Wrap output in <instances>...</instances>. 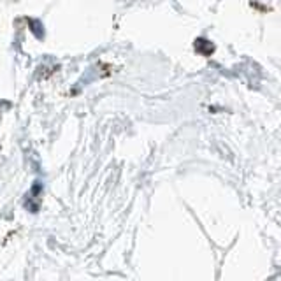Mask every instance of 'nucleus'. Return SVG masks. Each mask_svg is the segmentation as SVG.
Returning a JSON list of instances; mask_svg holds the SVG:
<instances>
[{
	"label": "nucleus",
	"mask_w": 281,
	"mask_h": 281,
	"mask_svg": "<svg viewBox=\"0 0 281 281\" xmlns=\"http://www.w3.org/2000/svg\"><path fill=\"white\" fill-rule=\"evenodd\" d=\"M30 26H33V32H36L37 37H43V25L39 23V21H30Z\"/></svg>",
	"instance_id": "1"
}]
</instances>
